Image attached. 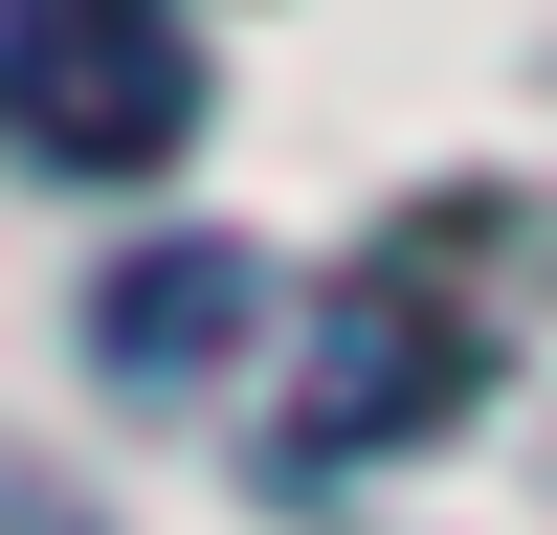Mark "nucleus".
<instances>
[{"instance_id": "obj_1", "label": "nucleus", "mask_w": 557, "mask_h": 535, "mask_svg": "<svg viewBox=\"0 0 557 535\" xmlns=\"http://www.w3.org/2000/svg\"><path fill=\"white\" fill-rule=\"evenodd\" d=\"M513 290H535V223H513V178H446V201H401L380 246L335 268V312H312L290 469H380V446L469 424V401H491V357H513Z\"/></svg>"}, {"instance_id": "obj_2", "label": "nucleus", "mask_w": 557, "mask_h": 535, "mask_svg": "<svg viewBox=\"0 0 557 535\" xmlns=\"http://www.w3.org/2000/svg\"><path fill=\"white\" fill-rule=\"evenodd\" d=\"M0 157L23 178H178L201 157V23L178 0H0Z\"/></svg>"}, {"instance_id": "obj_3", "label": "nucleus", "mask_w": 557, "mask_h": 535, "mask_svg": "<svg viewBox=\"0 0 557 535\" xmlns=\"http://www.w3.org/2000/svg\"><path fill=\"white\" fill-rule=\"evenodd\" d=\"M246 335V246H157V268H112V357L178 401V357H223Z\"/></svg>"}, {"instance_id": "obj_4", "label": "nucleus", "mask_w": 557, "mask_h": 535, "mask_svg": "<svg viewBox=\"0 0 557 535\" xmlns=\"http://www.w3.org/2000/svg\"><path fill=\"white\" fill-rule=\"evenodd\" d=\"M0 535H89V513H45V490H23V469H0Z\"/></svg>"}]
</instances>
